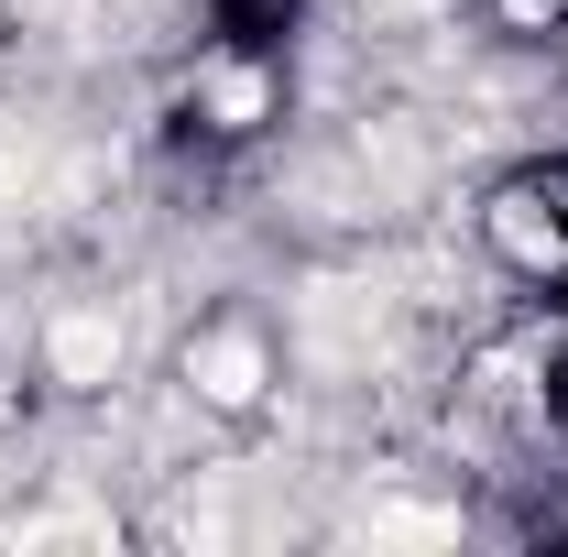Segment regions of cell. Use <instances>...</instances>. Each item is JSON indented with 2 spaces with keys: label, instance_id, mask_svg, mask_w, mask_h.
Returning a JSON list of instances; mask_svg holds the SVG:
<instances>
[{
  "label": "cell",
  "instance_id": "cell-2",
  "mask_svg": "<svg viewBox=\"0 0 568 557\" xmlns=\"http://www.w3.org/2000/svg\"><path fill=\"white\" fill-rule=\"evenodd\" d=\"M197 394H209V405H252V394H263V350L241 340V328L197 340Z\"/></svg>",
  "mask_w": 568,
  "mask_h": 557
},
{
  "label": "cell",
  "instance_id": "cell-1",
  "mask_svg": "<svg viewBox=\"0 0 568 557\" xmlns=\"http://www.w3.org/2000/svg\"><path fill=\"white\" fill-rule=\"evenodd\" d=\"M44 361H55V383H110L121 372V317H99V306H67L55 328H44Z\"/></svg>",
  "mask_w": 568,
  "mask_h": 557
},
{
  "label": "cell",
  "instance_id": "cell-3",
  "mask_svg": "<svg viewBox=\"0 0 568 557\" xmlns=\"http://www.w3.org/2000/svg\"><path fill=\"white\" fill-rule=\"evenodd\" d=\"M209 110H219V121H263V77H252V67H219L209 77Z\"/></svg>",
  "mask_w": 568,
  "mask_h": 557
}]
</instances>
